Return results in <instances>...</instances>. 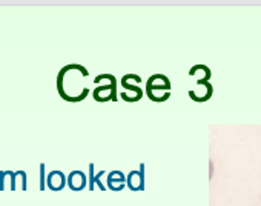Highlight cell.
<instances>
[{"label": "cell", "mask_w": 261, "mask_h": 206, "mask_svg": "<svg viewBox=\"0 0 261 206\" xmlns=\"http://www.w3.org/2000/svg\"><path fill=\"white\" fill-rule=\"evenodd\" d=\"M214 88L209 82H198L197 88L189 91V97L195 101H206L212 97Z\"/></svg>", "instance_id": "5"}, {"label": "cell", "mask_w": 261, "mask_h": 206, "mask_svg": "<svg viewBox=\"0 0 261 206\" xmlns=\"http://www.w3.org/2000/svg\"><path fill=\"white\" fill-rule=\"evenodd\" d=\"M88 77V69L79 63H69L63 66L57 75V91L60 97L71 103L85 100L89 94V86L86 85Z\"/></svg>", "instance_id": "1"}, {"label": "cell", "mask_w": 261, "mask_h": 206, "mask_svg": "<svg viewBox=\"0 0 261 206\" xmlns=\"http://www.w3.org/2000/svg\"><path fill=\"white\" fill-rule=\"evenodd\" d=\"M146 95L151 101L162 103L171 97V82L163 74H152L146 80Z\"/></svg>", "instance_id": "3"}, {"label": "cell", "mask_w": 261, "mask_h": 206, "mask_svg": "<svg viewBox=\"0 0 261 206\" xmlns=\"http://www.w3.org/2000/svg\"><path fill=\"white\" fill-rule=\"evenodd\" d=\"M94 91H92V97L95 101L98 103H105V101H117L118 100V82L115 79V75L112 74H100L94 79Z\"/></svg>", "instance_id": "2"}, {"label": "cell", "mask_w": 261, "mask_h": 206, "mask_svg": "<svg viewBox=\"0 0 261 206\" xmlns=\"http://www.w3.org/2000/svg\"><path fill=\"white\" fill-rule=\"evenodd\" d=\"M46 185L51 191H62L66 185V177L62 171H53L48 174Z\"/></svg>", "instance_id": "8"}, {"label": "cell", "mask_w": 261, "mask_h": 206, "mask_svg": "<svg viewBox=\"0 0 261 206\" xmlns=\"http://www.w3.org/2000/svg\"><path fill=\"white\" fill-rule=\"evenodd\" d=\"M189 74L198 79V82H209L211 79V69L204 65H195L194 68H191Z\"/></svg>", "instance_id": "10"}, {"label": "cell", "mask_w": 261, "mask_h": 206, "mask_svg": "<svg viewBox=\"0 0 261 206\" xmlns=\"http://www.w3.org/2000/svg\"><path fill=\"white\" fill-rule=\"evenodd\" d=\"M126 185V177L121 171H112L108 174V188L111 191H121Z\"/></svg>", "instance_id": "9"}, {"label": "cell", "mask_w": 261, "mask_h": 206, "mask_svg": "<svg viewBox=\"0 0 261 206\" xmlns=\"http://www.w3.org/2000/svg\"><path fill=\"white\" fill-rule=\"evenodd\" d=\"M66 183H68L69 189H72V191H82L86 186V174L83 171H72L68 175Z\"/></svg>", "instance_id": "7"}, {"label": "cell", "mask_w": 261, "mask_h": 206, "mask_svg": "<svg viewBox=\"0 0 261 206\" xmlns=\"http://www.w3.org/2000/svg\"><path fill=\"white\" fill-rule=\"evenodd\" d=\"M89 171H91V178H89V183H91V189H94V185H92V180H94V165H89Z\"/></svg>", "instance_id": "13"}, {"label": "cell", "mask_w": 261, "mask_h": 206, "mask_svg": "<svg viewBox=\"0 0 261 206\" xmlns=\"http://www.w3.org/2000/svg\"><path fill=\"white\" fill-rule=\"evenodd\" d=\"M142 83V77L137 74H124L120 80L121 85V92L120 97L121 100L127 101V103H136L139 100L143 98V88H140L139 85Z\"/></svg>", "instance_id": "4"}, {"label": "cell", "mask_w": 261, "mask_h": 206, "mask_svg": "<svg viewBox=\"0 0 261 206\" xmlns=\"http://www.w3.org/2000/svg\"><path fill=\"white\" fill-rule=\"evenodd\" d=\"M126 186L130 191H143L145 189V177H143V165L140 171H130L126 177Z\"/></svg>", "instance_id": "6"}, {"label": "cell", "mask_w": 261, "mask_h": 206, "mask_svg": "<svg viewBox=\"0 0 261 206\" xmlns=\"http://www.w3.org/2000/svg\"><path fill=\"white\" fill-rule=\"evenodd\" d=\"M40 189H45V165H40Z\"/></svg>", "instance_id": "12"}, {"label": "cell", "mask_w": 261, "mask_h": 206, "mask_svg": "<svg viewBox=\"0 0 261 206\" xmlns=\"http://www.w3.org/2000/svg\"><path fill=\"white\" fill-rule=\"evenodd\" d=\"M101 175H105V171H100L98 174H95V175H94V180H92V185H94V183H97V186H98L100 189H103V191H105V185H103V183L100 182V178H101Z\"/></svg>", "instance_id": "11"}]
</instances>
